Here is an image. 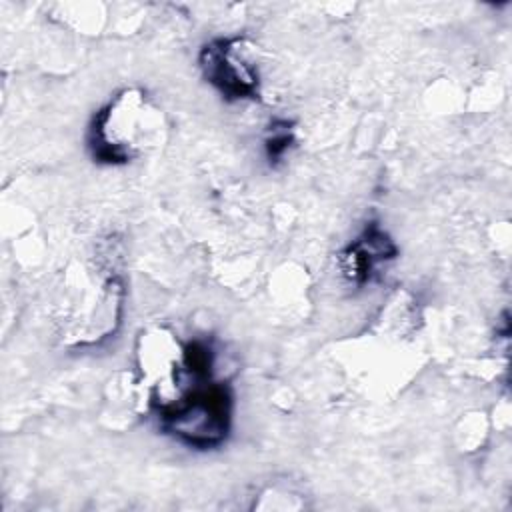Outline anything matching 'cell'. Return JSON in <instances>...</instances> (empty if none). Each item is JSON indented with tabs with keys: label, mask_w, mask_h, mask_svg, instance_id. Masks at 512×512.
<instances>
[{
	"label": "cell",
	"mask_w": 512,
	"mask_h": 512,
	"mask_svg": "<svg viewBox=\"0 0 512 512\" xmlns=\"http://www.w3.org/2000/svg\"><path fill=\"white\" fill-rule=\"evenodd\" d=\"M396 254L398 248L392 238L376 222H372L340 254V268L350 282L362 286L378 274L380 266L394 260Z\"/></svg>",
	"instance_id": "277c9868"
},
{
	"label": "cell",
	"mask_w": 512,
	"mask_h": 512,
	"mask_svg": "<svg viewBox=\"0 0 512 512\" xmlns=\"http://www.w3.org/2000/svg\"><path fill=\"white\" fill-rule=\"evenodd\" d=\"M292 144H294L292 124L288 120L274 122L264 140V148H266V156H268L270 164L280 162Z\"/></svg>",
	"instance_id": "5b68a950"
},
{
	"label": "cell",
	"mask_w": 512,
	"mask_h": 512,
	"mask_svg": "<svg viewBox=\"0 0 512 512\" xmlns=\"http://www.w3.org/2000/svg\"><path fill=\"white\" fill-rule=\"evenodd\" d=\"M156 414L160 428L178 442L198 450L216 448L230 432L232 392L214 376H200L176 402Z\"/></svg>",
	"instance_id": "7a4b0ae2"
},
{
	"label": "cell",
	"mask_w": 512,
	"mask_h": 512,
	"mask_svg": "<svg viewBox=\"0 0 512 512\" xmlns=\"http://www.w3.org/2000/svg\"><path fill=\"white\" fill-rule=\"evenodd\" d=\"M200 70L226 100H254L260 96V66L256 48L246 38H216L202 46Z\"/></svg>",
	"instance_id": "3957f363"
},
{
	"label": "cell",
	"mask_w": 512,
	"mask_h": 512,
	"mask_svg": "<svg viewBox=\"0 0 512 512\" xmlns=\"http://www.w3.org/2000/svg\"><path fill=\"white\" fill-rule=\"evenodd\" d=\"M164 136L160 108L138 88L118 92L88 128V148L100 164H128L156 150Z\"/></svg>",
	"instance_id": "6da1fadb"
}]
</instances>
